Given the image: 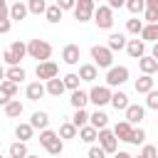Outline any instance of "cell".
<instances>
[{
    "mask_svg": "<svg viewBox=\"0 0 158 158\" xmlns=\"http://www.w3.org/2000/svg\"><path fill=\"white\" fill-rule=\"evenodd\" d=\"M15 94H17V84L10 81V79H2V84H0V104L5 106L7 101L15 99Z\"/></svg>",
    "mask_w": 158,
    "mask_h": 158,
    "instance_id": "obj_13",
    "label": "cell"
},
{
    "mask_svg": "<svg viewBox=\"0 0 158 158\" xmlns=\"http://www.w3.org/2000/svg\"><path fill=\"white\" fill-rule=\"evenodd\" d=\"M30 123H32L37 131H44V128L49 126V114H47V111H35L32 118H30Z\"/></svg>",
    "mask_w": 158,
    "mask_h": 158,
    "instance_id": "obj_26",
    "label": "cell"
},
{
    "mask_svg": "<svg viewBox=\"0 0 158 158\" xmlns=\"http://www.w3.org/2000/svg\"><path fill=\"white\" fill-rule=\"evenodd\" d=\"M12 2H25V0H12Z\"/></svg>",
    "mask_w": 158,
    "mask_h": 158,
    "instance_id": "obj_53",
    "label": "cell"
},
{
    "mask_svg": "<svg viewBox=\"0 0 158 158\" xmlns=\"http://www.w3.org/2000/svg\"><path fill=\"white\" fill-rule=\"evenodd\" d=\"M7 49L12 52V59H15V67H17V64H20V62H22L25 57H30V54H27V44H25V42H20V40H17V42H12V44H10Z\"/></svg>",
    "mask_w": 158,
    "mask_h": 158,
    "instance_id": "obj_19",
    "label": "cell"
},
{
    "mask_svg": "<svg viewBox=\"0 0 158 158\" xmlns=\"http://www.w3.org/2000/svg\"><path fill=\"white\" fill-rule=\"evenodd\" d=\"M7 156H10V158H27V156H30L27 143H25V141H15V143L7 148Z\"/></svg>",
    "mask_w": 158,
    "mask_h": 158,
    "instance_id": "obj_28",
    "label": "cell"
},
{
    "mask_svg": "<svg viewBox=\"0 0 158 158\" xmlns=\"http://www.w3.org/2000/svg\"><path fill=\"white\" fill-rule=\"evenodd\" d=\"M128 77H131V72H128V67H123V64H118V67H111L109 72H106V86H123L126 81H128Z\"/></svg>",
    "mask_w": 158,
    "mask_h": 158,
    "instance_id": "obj_4",
    "label": "cell"
},
{
    "mask_svg": "<svg viewBox=\"0 0 158 158\" xmlns=\"http://www.w3.org/2000/svg\"><path fill=\"white\" fill-rule=\"evenodd\" d=\"M44 94H47V84H42L40 79H37V81H30V84L25 86V96H27L30 101H40Z\"/></svg>",
    "mask_w": 158,
    "mask_h": 158,
    "instance_id": "obj_11",
    "label": "cell"
},
{
    "mask_svg": "<svg viewBox=\"0 0 158 158\" xmlns=\"http://www.w3.org/2000/svg\"><path fill=\"white\" fill-rule=\"evenodd\" d=\"M79 141H84V143H94V141H99V128H94L91 123L84 126V128H79Z\"/></svg>",
    "mask_w": 158,
    "mask_h": 158,
    "instance_id": "obj_30",
    "label": "cell"
},
{
    "mask_svg": "<svg viewBox=\"0 0 158 158\" xmlns=\"http://www.w3.org/2000/svg\"><path fill=\"white\" fill-rule=\"evenodd\" d=\"M126 44H128L126 35H121V32H111V35H109V42H106V47H109L111 52H121V49H126Z\"/></svg>",
    "mask_w": 158,
    "mask_h": 158,
    "instance_id": "obj_17",
    "label": "cell"
},
{
    "mask_svg": "<svg viewBox=\"0 0 158 158\" xmlns=\"http://www.w3.org/2000/svg\"><path fill=\"white\" fill-rule=\"evenodd\" d=\"M79 59H81L79 44H64V49H62V62L69 64V67H74V64H79Z\"/></svg>",
    "mask_w": 158,
    "mask_h": 158,
    "instance_id": "obj_10",
    "label": "cell"
},
{
    "mask_svg": "<svg viewBox=\"0 0 158 158\" xmlns=\"http://www.w3.org/2000/svg\"><path fill=\"white\" fill-rule=\"evenodd\" d=\"M111 106H114L116 111H126V109L131 106V104H128V94H126V91H121V89H118V91H114V96H111Z\"/></svg>",
    "mask_w": 158,
    "mask_h": 158,
    "instance_id": "obj_25",
    "label": "cell"
},
{
    "mask_svg": "<svg viewBox=\"0 0 158 158\" xmlns=\"http://www.w3.org/2000/svg\"><path fill=\"white\" fill-rule=\"evenodd\" d=\"M96 2L94 0H77V7H74V17L79 22H89L94 20V12H96Z\"/></svg>",
    "mask_w": 158,
    "mask_h": 158,
    "instance_id": "obj_7",
    "label": "cell"
},
{
    "mask_svg": "<svg viewBox=\"0 0 158 158\" xmlns=\"http://www.w3.org/2000/svg\"><path fill=\"white\" fill-rule=\"evenodd\" d=\"M47 84V94L49 96H62L64 91H67V84H64V79H59V77H54V79H49V81H44Z\"/></svg>",
    "mask_w": 158,
    "mask_h": 158,
    "instance_id": "obj_21",
    "label": "cell"
},
{
    "mask_svg": "<svg viewBox=\"0 0 158 158\" xmlns=\"http://www.w3.org/2000/svg\"><path fill=\"white\" fill-rule=\"evenodd\" d=\"M126 52H128V57H133V59H141V57H146V42L143 40H128V44H126Z\"/></svg>",
    "mask_w": 158,
    "mask_h": 158,
    "instance_id": "obj_15",
    "label": "cell"
},
{
    "mask_svg": "<svg viewBox=\"0 0 158 158\" xmlns=\"http://www.w3.org/2000/svg\"><path fill=\"white\" fill-rule=\"evenodd\" d=\"M156 121H158V118H156Z\"/></svg>",
    "mask_w": 158,
    "mask_h": 158,
    "instance_id": "obj_55",
    "label": "cell"
},
{
    "mask_svg": "<svg viewBox=\"0 0 158 158\" xmlns=\"http://www.w3.org/2000/svg\"><path fill=\"white\" fill-rule=\"evenodd\" d=\"M106 5L111 10H118V7H126V0H106Z\"/></svg>",
    "mask_w": 158,
    "mask_h": 158,
    "instance_id": "obj_47",
    "label": "cell"
},
{
    "mask_svg": "<svg viewBox=\"0 0 158 158\" xmlns=\"http://www.w3.org/2000/svg\"><path fill=\"white\" fill-rule=\"evenodd\" d=\"M79 77H81V81H96L99 79V67L96 64H81Z\"/></svg>",
    "mask_w": 158,
    "mask_h": 158,
    "instance_id": "obj_23",
    "label": "cell"
},
{
    "mask_svg": "<svg viewBox=\"0 0 158 158\" xmlns=\"http://www.w3.org/2000/svg\"><path fill=\"white\" fill-rule=\"evenodd\" d=\"M148 2V7H158V0H146Z\"/></svg>",
    "mask_w": 158,
    "mask_h": 158,
    "instance_id": "obj_50",
    "label": "cell"
},
{
    "mask_svg": "<svg viewBox=\"0 0 158 158\" xmlns=\"http://www.w3.org/2000/svg\"><path fill=\"white\" fill-rule=\"evenodd\" d=\"M114 158H133V156L126 153V151H118V153H114Z\"/></svg>",
    "mask_w": 158,
    "mask_h": 158,
    "instance_id": "obj_48",
    "label": "cell"
},
{
    "mask_svg": "<svg viewBox=\"0 0 158 158\" xmlns=\"http://www.w3.org/2000/svg\"><path fill=\"white\" fill-rule=\"evenodd\" d=\"M62 79H64V84H67V89H69V91H77V89H79V81H81V77H79V74L69 72V74H64Z\"/></svg>",
    "mask_w": 158,
    "mask_h": 158,
    "instance_id": "obj_39",
    "label": "cell"
},
{
    "mask_svg": "<svg viewBox=\"0 0 158 158\" xmlns=\"http://www.w3.org/2000/svg\"><path fill=\"white\" fill-rule=\"evenodd\" d=\"M79 136V128L72 123V121H64L62 126H59V138L62 141H72V138H77Z\"/></svg>",
    "mask_w": 158,
    "mask_h": 158,
    "instance_id": "obj_27",
    "label": "cell"
},
{
    "mask_svg": "<svg viewBox=\"0 0 158 158\" xmlns=\"http://www.w3.org/2000/svg\"><path fill=\"white\" fill-rule=\"evenodd\" d=\"M99 146L106 151V153H118V138L111 128H101L99 131Z\"/></svg>",
    "mask_w": 158,
    "mask_h": 158,
    "instance_id": "obj_8",
    "label": "cell"
},
{
    "mask_svg": "<svg viewBox=\"0 0 158 158\" xmlns=\"http://www.w3.org/2000/svg\"><path fill=\"white\" fill-rule=\"evenodd\" d=\"M136 158H143V156H141V153H138V156H136Z\"/></svg>",
    "mask_w": 158,
    "mask_h": 158,
    "instance_id": "obj_54",
    "label": "cell"
},
{
    "mask_svg": "<svg viewBox=\"0 0 158 158\" xmlns=\"http://www.w3.org/2000/svg\"><path fill=\"white\" fill-rule=\"evenodd\" d=\"M141 40H143V42L156 44V42H158V25H146V27H143V32H141Z\"/></svg>",
    "mask_w": 158,
    "mask_h": 158,
    "instance_id": "obj_37",
    "label": "cell"
},
{
    "mask_svg": "<svg viewBox=\"0 0 158 158\" xmlns=\"http://www.w3.org/2000/svg\"><path fill=\"white\" fill-rule=\"evenodd\" d=\"M146 109L158 111V89H153L151 94H146Z\"/></svg>",
    "mask_w": 158,
    "mask_h": 158,
    "instance_id": "obj_42",
    "label": "cell"
},
{
    "mask_svg": "<svg viewBox=\"0 0 158 158\" xmlns=\"http://www.w3.org/2000/svg\"><path fill=\"white\" fill-rule=\"evenodd\" d=\"M27 54H30L32 59H37V64H40V62H49V57H52V44H49L47 40H30V42H27Z\"/></svg>",
    "mask_w": 158,
    "mask_h": 158,
    "instance_id": "obj_2",
    "label": "cell"
},
{
    "mask_svg": "<svg viewBox=\"0 0 158 158\" xmlns=\"http://www.w3.org/2000/svg\"><path fill=\"white\" fill-rule=\"evenodd\" d=\"M86 156H89V158H106V151H104L101 146H91Z\"/></svg>",
    "mask_w": 158,
    "mask_h": 158,
    "instance_id": "obj_44",
    "label": "cell"
},
{
    "mask_svg": "<svg viewBox=\"0 0 158 158\" xmlns=\"http://www.w3.org/2000/svg\"><path fill=\"white\" fill-rule=\"evenodd\" d=\"M133 86H136L138 94H151V91H153V74H141Z\"/></svg>",
    "mask_w": 158,
    "mask_h": 158,
    "instance_id": "obj_20",
    "label": "cell"
},
{
    "mask_svg": "<svg viewBox=\"0 0 158 158\" xmlns=\"http://www.w3.org/2000/svg\"><path fill=\"white\" fill-rule=\"evenodd\" d=\"M94 22H96L99 30H111V27H114V10H111L106 2L99 5L96 12H94Z\"/></svg>",
    "mask_w": 158,
    "mask_h": 158,
    "instance_id": "obj_5",
    "label": "cell"
},
{
    "mask_svg": "<svg viewBox=\"0 0 158 158\" xmlns=\"http://www.w3.org/2000/svg\"><path fill=\"white\" fill-rule=\"evenodd\" d=\"M57 5H59L62 10H72V12H74V7H77V0H57Z\"/></svg>",
    "mask_w": 158,
    "mask_h": 158,
    "instance_id": "obj_46",
    "label": "cell"
},
{
    "mask_svg": "<svg viewBox=\"0 0 158 158\" xmlns=\"http://www.w3.org/2000/svg\"><path fill=\"white\" fill-rule=\"evenodd\" d=\"M141 156H143V158H158V148L151 146V143H146L143 151H141Z\"/></svg>",
    "mask_w": 158,
    "mask_h": 158,
    "instance_id": "obj_43",
    "label": "cell"
},
{
    "mask_svg": "<svg viewBox=\"0 0 158 158\" xmlns=\"http://www.w3.org/2000/svg\"><path fill=\"white\" fill-rule=\"evenodd\" d=\"M32 133H35V126H32V123H17V128H15L17 141H25V143L32 138Z\"/></svg>",
    "mask_w": 158,
    "mask_h": 158,
    "instance_id": "obj_32",
    "label": "cell"
},
{
    "mask_svg": "<svg viewBox=\"0 0 158 158\" xmlns=\"http://www.w3.org/2000/svg\"><path fill=\"white\" fill-rule=\"evenodd\" d=\"M143 22H146V25H158V7H146Z\"/></svg>",
    "mask_w": 158,
    "mask_h": 158,
    "instance_id": "obj_40",
    "label": "cell"
},
{
    "mask_svg": "<svg viewBox=\"0 0 158 158\" xmlns=\"http://www.w3.org/2000/svg\"><path fill=\"white\" fill-rule=\"evenodd\" d=\"M69 104H72L74 109H84V106L89 104V91H84V89H77V91H72V96H69Z\"/></svg>",
    "mask_w": 158,
    "mask_h": 158,
    "instance_id": "obj_24",
    "label": "cell"
},
{
    "mask_svg": "<svg viewBox=\"0 0 158 158\" xmlns=\"http://www.w3.org/2000/svg\"><path fill=\"white\" fill-rule=\"evenodd\" d=\"M25 77H27V72L17 64V67H7L5 69V79H10V81H15V84H20V81H25Z\"/></svg>",
    "mask_w": 158,
    "mask_h": 158,
    "instance_id": "obj_29",
    "label": "cell"
},
{
    "mask_svg": "<svg viewBox=\"0 0 158 158\" xmlns=\"http://www.w3.org/2000/svg\"><path fill=\"white\" fill-rule=\"evenodd\" d=\"M143 27H146V22H143V20H138V17L126 20V32H128V35H136V37H138V35L143 32Z\"/></svg>",
    "mask_w": 158,
    "mask_h": 158,
    "instance_id": "obj_35",
    "label": "cell"
},
{
    "mask_svg": "<svg viewBox=\"0 0 158 158\" xmlns=\"http://www.w3.org/2000/svg\"><path fill=\"white\" fill-rule=\"evenodd\" d=\"M40 146H44V151L49 153V156H62V151H64V141L59 138V131H52V128H44V131H40Z\"/></svg>",
    "mask_w": 158,
    "mask_h": 158,
    "instance_id": "obj_1",
    "label": "cell"
},
{
    "mask_svg": "<svg viewBox=\"0 0 158 158\" xmlns=\"http://www.w3.org/2000/svg\"><path fill=\"white\" fill-rule=\"evenodd\" d=\"M89 121H91V114H86L84 109H74V116H72V123H74L77 128H84V126H89Z\"/></svg>",
    "mask_w": 158,
    "mask_h": 158,
    "instance_id": "obj_31",
    "label": "cell"
},
{
    "mask_svg": "<svg viewBox=\"0 0 158 158\" xmlns=\"http://www.w3.org/2000/svg\"><path fill=\"white\" fill-rule=\"evenodd\" d=\"M131 143L133 146H146V131L138 126V128H133V136H131Z\"/></svg>",
    "mask_w": 158,
    "mask_h": 158,
    "instance_id": "obj_41",
    "label": "cell"
},
{
    "mask_svg": "<svg viewBox=\"0 0 158 158\" xmlns=\"http://www.w3.org/2000/svg\"><path fill=\"white\" fill-rule=\"evenodd\" d=\"M151 57H156V59H158V42L151 47Z\"/></svg>",
    "mask_w": 158,
    "mask_h": 158,
    "instance_id": "obj_49",
    "label": "cell"
},
{
    "mask_svg": "<svg viewBox=\"0 0 158 158\" xmlns=\"http://www.w3.org/2000/svg\"><path fill=\"white\" fill-rule=\"evenodd\" d=\"M123 114H126V121H128L131 126H138V123L146 118V106H141V104H131Z\"/></svg>",
    "mask_w": 158,
    "mask_h": 158,
    "instance_id": "obj_12",
    "label": "cell"
},
{
    "mask_svg": "<svg viewBox=\"0 0 158 158\" xmlns=\"http://www.w3.org/2000/svg\"><path fill=\"white\" fill-rule=\"evenodd\" d=\"M7 15L12 17V22H20V20H25V17L30 15V10H27V2H12V5L7 7Z\"/></svg>",
    "mask_w": 158,
    "mask_h": 158,
    "instance_id": "obj_16",
    "label": "cell"
},
{
    "mask_svg": "<svg viewBox=\"0 0 158 158\" xmlns=\"http://www.w3.org/2000/svg\"><path fill=\"white\" fill-rule=\"evenodd\" d=\"M10 27H12V17H10V15H5V17H2V22H0V32H2V35H7V32H10Z\"/></svg>",
    "mask_w": 158,
    "mask_h": 158,
    "instance_id": "obj_45",
    "label": "cell"
},
{
    "mask_svg": "<svg viewBox=\"0 0 158 158\" xmlns=\"http://www.w3.org/2000/svg\"><path fill=\"white\" fill-rule=\"evenodd\" d=\"M94 2H96V5H101V0H94Z\"/></svg>",
    "mask_w": 158,
    "mask_h": 158,
    "instance_id": "obj_52",
    "label": "cell"
},
{
    "mask_svg": "<svg viewBox=\"0 0 158 158\" xmlns=\"http://www.w3.org/2000/svg\"><path fill=\"white\" fill-rule=\"evenodd\" d=\"M138 69H141V74H156L158 72V59L151 57V54H146V57L138 59Z\"/></svg>",
    "mask_w": 158,
    "mask_h": 158,
    "instance_id": "obj_18",
    "label": "cell"
},
{
    "mask_svg": "<svg viewBox=\"0 0 158 158\" xmlns=\"http://www.w3.org/2000/svg\"><path fill=\"white\" fill-rule=\"evenodd\" d=\"M22 111H25V106H22V101H20V99H12V101H7V104L2 106V114H5L7 118H17Z\"/></svg>",
    "mask_w": 158,
    "mask_h": 158,
    "instance_id": "obj_22",
    "label": "cell"
},
{
    "mask_svg": "<svg viewBox=\"0 0 158 158\" xmlns=\"http://www.w3.org/2000/svg\"><path fill=\"white\" fill-rule=\"evenodd\" d=\"M27 158H40V156H35V153H30V156H27Z\"/></svg>",
    "mask_w": 158,
    "mask_h": 158,
    "instance_id": "obj_51",
    "label": "cell"
},
{
    "mask_svg": "<svg viewBox=\"0 0 158 158\" xmlns=\"http://www.w3.org/2000/svg\"><path fill=\"white\" fill-rule=\"evenodd\" d=\"M91 59H94V64L99 67V69H111L114 67V52L106 47V44H94L91 47Z\"/></svg>",
    "mask_w": 158,
    "mask_h": 158,
    "instance_id": "obj_3",
    "label": "cell"
},
{
    "mask_svg": "<svg viewBox=\"0 0 158 158\" xmlns=\"http://www.w3.org/2000/svg\"><path fill=\"white\" fill-rule=\"evenodd\" d=\"M47 0H27V10H30V15H44L47 12Z\"/></svg>",
    "mask_w": 158,
    "mask_h": 158,
    "instance_id": "obj_36",
    "label": "cell"
},
{
    "mask_svg": "<svg viewBox=\"0 0 158 158\" xmlns=\"http://www.w3.org/2000/svg\"><path fill=\"white\" fill-rule=\"evenodd\" d=\"M146 7H148V2L146 0H126V10L136 17V15H141V12H146Z\"/></svg>",
    "mask_w": 158,
    "mask_h": 158,
    "instance_id": "obj_38",
    "label": "cell"
},
{
    "mask_svg": "<svg viewBox=\"0 0 158 158\" xmlns=\"http://www.w3.org/2000/svg\"><path fill=\"white\" fill-rule=\"evenodd\" d=\"M89 123H91L94 128H99V131H101V128H106V126H109V116H106L101 109H96V111L91 114V121H89Z\"/></svg>",
    "mask_w": 158,
    "mask_h": 158,
    "instance_id": "obj_33",
    "label": "cell"
},
{
    "mask_svg": "<svg viewBox=\"0 0 158 158\" xmlns=\"http://www.w3.org/2000/svg\"><path fill=\"white\" fill-rule=\"evenodd\" d=\"M62 15H64V10L54 2V5H49L47 7V12H44V17H47V22H52V25H57L59 20H62Z\"/></svg>",
    "mask_w": 158,
    "mask_h": 158,
    "instance_id": "obj_34",
    "label": "cell"
},
{
    "mask_svg": "<svg viewBox=\"0 0 158 158\" xmlns=\"http://www.w3.org/2000/svg\"><path fill=\"white\" fill-rule=\"evenodd\" d=\"M35 74H37L40 81H49V79H54V77L59 74V67H57L52 59H49V62H40L37 69H35Z\"/></svg>",
    "mask_w": 158,
    "mask_h": 158,
    "instance_id": "obj_9",
    "label": "cell"
},
{
    "mask_svg": "<svg viewBox=\"0 0 158 158\" xmlns=\"http://www.w3.org/2000/svg\"><path fill=\"white\" fill-rule=\"evenodd\" d=\"M133 128H136V126H131V123L123 118V121H118V123L114 126V133H116V138H118V141H126V143H131Z\"/></svg>",
    "mask_w": 158,
    "mask_h": 158,
    "instance_id": "obj_14",
    "label": "cell"
},
{
    "mask_svg": "<svg viewBox=\"0 0 158 158\" xmlns=\"http://www.w3.org/2000/svg\"><path fill=\"white\" fill-rule=\"evenodd\" d=\"M111 96H114L111 86H91V91H89V101H91L96 109L111 104Z\"/></svg>",
    "mask_w": 158,
    "mask_h": 158,
    "instance_id": "obj_6",
    "label": "cell"
}]
</instances>
